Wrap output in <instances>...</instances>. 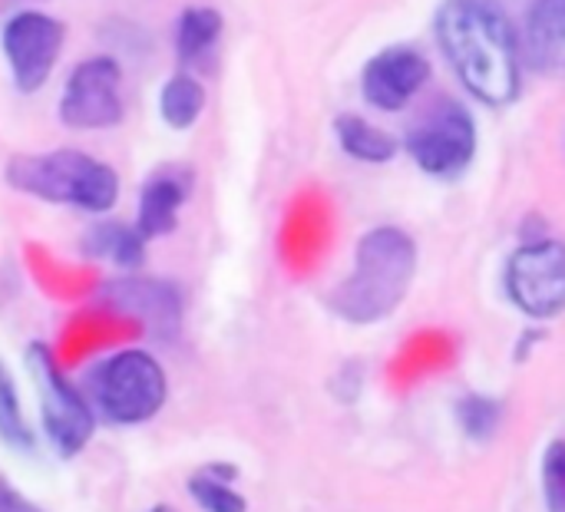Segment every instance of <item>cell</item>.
Returning <instances> with one entry per match:
<instances>
[{
  "instance_id": "cell-8",
  "label": "cell",
  "mask_w": 565,
  "mask_h": 512,
  "mask_svg": "<svg viewBox=\"0 0 565 512\" xmlns=\"http://www.w3.org/2000/svg\"><path fill=\"white\" fill-rule=\"evenodd\" d=\"M122 70L113 56H89L73 66L60 96V122L70 129H109L122 122Z\"/></svg>"
},
{
  "instance_id": "cell-14",
  "label": "cell",
  "mask_w": 565,
  "mask_h": 512,
  "mask_svg": "<svg viewBox=\"0 0 565 512\" xmlns=\"http://www.w3.org/2000/svg\"><path fill=\"white\" fill-rule=\"evenodd\" d=\"M83 252L89 258H106L126 271L142 268L146 262V238L139 235L136 225H122V222H96L86 235H83Z\"/></svg>"
},
{
  "instance_id": "cell-4",
  "label": "cell",
  "mask_w": 565,
  "mask_h": 512,
  "mask_svg": "<svg viewBox=\"0 0 565 512\" xmlns=\"http://www.w3.org/2000/svg\"><path fill=\"white\" fill-rule=\"evenodd\" d=\"M89 394L96 410L113 424L152 420L169 394L159 361L146 351H119L93 367Z\"/></svg>"
},
{
  "instance_id": "cell-12",
  "label": "cell",
  "mask_w": 565,
  "mask_h": 512,
  "mask_svg": "<svg viewBox=\"0 0 565 512\" xmlns=\"http://www.w3.org/2000/svg\"><path fill=\"white\" fill-rule=\"evenodd\" d=\"M189 192H192V172L185 166L156 169L139 192V215H136L139 235L149 242V238H162L175 232L179 209L185 205Z\"/></svg>"
},
{
  "instance_id": "cell-16",
  "label": "cell",
  "mask_w": 565,
  "mask_h": 512,
  "mask_svg": "<svg viewBox=\"0 0 565 512\" xmlns=\"http://www.w3.org/2000/svg\"><path fill=\"white\" fill-rule=\"evenodd\" d=\"M222 36V13L215 7H185L175 20V56L182 66L199 63Z\"/></svg>"
},
{
  "instance_id": "cell-7",
  "label": "cell",
  "mask_w": 565,
  "mask_h": 512,
  "mask_svg": "<svg viewBox=\"0 0 565 512\" xmlns=\"http://www.w3.org/2000/svg\"><path fill=\"white\" fill-rule=\"evenodd\" d=\"M507 295L526 318H559L565 311V242L536 238L516 248L507 262Z\"/></svg>"
},
{
  "instance_id": "cell-5",
  "label": "cell",
  "mask_w": 565,
  "mask_h": 512,
  "mask_svg": "<svg viewBox=\"0 0 565 512\" xmlns=\"http://www.w3.org/2000/svg\"><path fill=\"white\" fill-rule=\"evenodd\" d=\"M26 367H30V381L36 387L46 440L56 447L60 457H76L96 430L93 410L76 394V387L66 381V374L60 371V364L46 344L33 341L26 348Z\"/></svg>"
},
{
  "instance_id": "cell-10",
  "label": "cell",
  "mask_w": 565,
  "mask_h": 512,
  "mask_svg": "<svg viewBox=\"0 0 565 512\" xmlns=\"http://www.w3.org/2000/svg\"><path fill=\"white\" fill-rule=\"evenodd\" d=\"M430 79V60L414 46H387L374 53L361 73L364 99L381 113L404 109Z\"/></svg>"
},
{
  "instance_id": "cell-23",
  "label": "cell",
  "mask_w": 565,
  "mask_h": 512,
  "mask_svg": "<svg viewBox=\"0 0 565 512\" xmlns=\"http://www.w3.org/2000/svg\"><path fill=\"white\" fill-rule=\"evenodd\" d=\"M152 512H175V510H169V506H156Z\"/></svg>"
},
{
  "instance_id": "cell-3",
  "label": "cell",
  "mask_w": 565,
  "mask_h": 512,
  "mask_svg": "<svg viewBox=\"0 0 565 512\" xmlns=\"http://www.w3.org/2000/svg\"><path fill=\"white\" fill-rule=\"evenodd\" d=\"M3 179L13 192L53 205H73L93 215L109 212L119 199L116 169L76 149L20 152L7 162Z\"/></svg>"
},
{
  "instance_id": "cell-18",
  "label": "cell",
  "mask_w": 565,
  "mask_h": 512,
  "mask_svg": "<svg viewBox=\"0 0 565 512\" xmlns=\"http://www.w3.org/2000/svg\"><path fill=\"white\" fill-rule=\"evenodd\" d=\"M238 477L235 467L228 463H212L205 470H199L189 480V493L192 500L205 512H248V503L242 493L232 490V480Z\"/></svg>"
},
{
  "instance_id": "cell-13",
  "label": "cell",
  "mask_w": 565,
  "mask_h": 512,
  "mask_svg": "<svg viewBox=\"0 0 565 512\" xmlns=\"http://www.w3.org/2000/svg\"><path fill=\"white\" fill-rule=\"evenodd\" d=\"M526 56L540 73L565 76V0H536L530 7Z\"/></svg>"
},
{
  "instance_id": "cell-21",
  "label": "cell",
  "mask_w": 565,
  "mask_h": 512,
  "mask_svg": "<svg viewBox=\"0 0 565 512\" xmlns=\"http://www.w3.org/2000/svg\"><path fill=\"white\" fill-rule=\"evenodd\" d=\"M543 493L550 512H565V440L550 444L543 457Z\"/></svg>"
},
{
  "instance_id": "cell-22",
  "label": "cell",
  "mask_w": 565,
  "mask_h": 512,
  "mask_svg": "<svg viewBox=\"0 0 565 512\" xmlns=\"http://www.w3.org/2000/svg\"><path fill=\"white\" fill-rule=\"evenodd\" d=\"M0 512H43L36 503H30L23 493H17L7 480H0Z\"/></svg>"
},
{
  "instance_id": "cell-2",
  "label": "cell",
  "mask_w": 565,
  "mask_h": 512,
  "mask_svg": "<svg viewBox=\"0 0 565 512\" xmlns=\"http://www.w3.org/2000/svg\"><path fill=\"white\" fill-rule=\"evenodd\" d=\"M414 271H417L414 238L397 225L371 228L358 242L351 275L331 291L328 305L348 324H377L404 305L414 285Z\"/></svg>"
},
{
  "instance_id": "cell-11",
  "label": "cell",
  "mask_w": 565,
  "mask_h": 512,
  "mask_svg": "<svg viewBox=\"0 0 565 512\" xmlns=\"http://www.w3.org/2000/svg\"><path fill=\"white\" fill-rule=\"evenodd\" d=\"M99 298L109 308L129 311L136 318H142L146 324H152V331H175L179 318H182V298L169 281H156V278H119L109 281Z\"/></svg>"
},
{
  "instance_id": "cell-19",
  "label": "cell",
  "mask_w": 565,
  "mask_h": 512,
  "mask_svg": "<svg viewBox=\"0 0 565 512\" xmlns=\"http://www.w3.org/2000/svg\"><path fill=\"white\" fill-rule=\"evenodd\" d=\"M0 440L13 450H33V434L23 420L17 384L3 361H0Z\"/></svg>"
},
{
  "instance_id": "cell-20",
  "label": "cell",
  "mask_w": 565,
  "mask_h": 512,
  "mask_svg": "<svg viewBox=\"0 0 565 512\" xmlns=\"http://www.w3.org/2000/svg\"><path fill=\"white\" fill-rule=\"evenodd\" d=\"M457 417H460V427H463L473 440H487V437H493V430L500 427L503 404H500V401H493V397L470 394V397H463V401H460Z\"/></svg>"
},
{
  "instance_id": "cell-17",
  "label": "cell",
  "mask_w": 565,
  "mask_h": 512,
  "mask_svg": "<svg viewBox=\"0 0 565 512\" xmlns=\"http://www.w3.org/2000/svg\"><path fill=\"white\" fill-rule=\"evenodd\" d=\"M205 109V89L192 73H175L159 93V113L169 129H192Z\"/></svg>"
},
{
  "instance_id": "cell-15",
  "label": "cell",
  "mask_w": 565,
  "mask_h": 512,
  "mask_svg": "<svg viewBox=\"0 0 565 512\" xmlns=\"http://www.w3.org/2000/svg\"><path fill=\"white\" fill-rule=\"evenodd\" d=\"M334 136L341 142V149L358 159V162H371V166H381V162H391L401 149V142L384 132L381 126L367 122L364 116H354V113H341L334 119Z\"/></svg>"
},
{
  "instance_id": "cell-1",
  "label": "cell",
  "mask_w": 565,
  "mask_h": 512,
  "mask_svg": "<svg viewBox=\"0 0 565 512\" xmlns=\"http://www.w3.org/2000/svg\"><path fill=\"white\" fill-rule=\"evenodd\" d=\"M434 30L470 96L497 109L520 96V43L500 0H444Z\"/></svg>"
},
{
  "instance_id": "cell-6",
  "label": "cell",
  "mask_w": 565,
  "mask_h": 512,
  "mask_svg": "<svg viewBox=\"0 0 565 512\" xmlns=\"http://www.w3.org/2000/svg\"><path fill=\"white\" fill-rule=\"evenodd\" d=\"M404 146L427 175L454 179L477 156V122L467 106L440 99L411 126Z\"/></svg>"
},
{
  "instance_id": "cell-9",
  "label": "cell",
  "mask_w": 565,
  "mask_h": 512,
  "mask_svg": "<svg viewBox=\"0 0 565 512\" xmlns=\"http://www.w3.org/2000/svg\"><path fill=\"white\" fill-rule=\"evenodd\" d=\"M63 40H66V26L56 17L40 13V10H20L3 23L0 43H3L13 86L20 93L30 96L50 79L60 60Z\"/></svg>"
}]
</instances>
